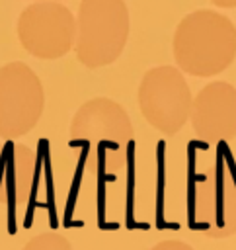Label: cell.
Masks as SVG:
<instances>
[{
  "mask_svg": "<svg viewBox=\"0 0 236 250\" xmlns=\"http://www.w3.org/2000/svg\"><path fill=\"white\" fill-rule=\"evenodd\" d=\"M70 139L82 146L86 168L115 174L127 162L133 123L123 105L109 98H94L80 105L70 121Z\"/></svg>",
  "mask_w": 236,
  "mask_h": 250,
  "instance_id": "1",
  "label": "cell"
},
{
  "mask_svg": "<svg viewBox=\"0 0 236 250\" xmlns=\"http://www.w3.org/2000/svg\"><path fill=\"white\" fill-rule=\"evenodd\" d=\"M218 8H236V0H211Z\"/></svg>",
  "mask_w": 236,
  "mask_h": 250,
  "instance_id": "12",
  "label": "cell"
},
{
  "mask_svg": "<svg viewBox=\"0 0 236 250\" xmlns=\"http://www.w3.org/2000/svg\"><path fill=\"white\" fill-rule=\"evenodd\" d=\"M191 127L205 143L236 137V88L228 82H211L193 98Z\"/></svg>",
  "mask_w": 236,
  "mask_h": 250,
  "instance_id": "8",
  "label": "cell"
},
{
  "mask_svg": "<svg viewBox=\"0 0 236 250\" xmlns=\"http://www.w3.org/2000/svg\"><path fill=\"white\" fill-rule=\"evenodd\" d=\"M37 178L35 152L18 143H0V205L18 207L29 201Z\"/></svg>",
  "mask_w": 236,
  "mask_h": 250,
  "instance_id": "9",
  "label": "cell"
},
{
  "mask_svg": "<svg viewBox=\"0 0 236 250\" xmlns=\"http://www.w3.org/2000/svg\"><path fill=\"white\" fill-rule=\"evenodd\" d=\"M236 57V27L215 12L197 10L185 16L174 33V59L191 76H215Z\"/></svg>",
  "mask_w": 236,
  "mask_h": 250,
  "instance_id": "2",
  "label": "cell"
},
{
  "mask_svg": "<svg viewBox=\"0 0 236 250\" xmlns=\"http://www.w3.org/2000/svg\"><path fill=\"white\" fill-rule=\"evenodd\" d=\"M150 250H195V248L183 240H162V242L154 244Z\"/></svg>",
  "mask_w": 236,
  "mask_h": 250,
  "instance_id": "11",
  "label": "cell"
},
{
  "mask_svg": "<svg viewBox=\"0 0 236 250\" xmlns=\"http://www.w3.org/2000/svg\"><path fill=\"white\" fill-rule=\"evenodd\" d=\"M21 250H72L66 236L59 232H43L29 238Z\"/></svg>",
  "mask_w": 236,
  "mask_h": 250,
  "instance_id": "10",
  "label": "cell"
},
{
  "mask_svg": "<svg viewBox=\"0 0 236 250\" xmlns=\"http://www.w3.org/2000/svg\"><path fill=\"white\" fill-rule=\"evenodd\" d=\"M129 37L125 0H82L76 18V57L88 68L119 59Z\"/></svg>",
  "mask_w": 236,
  "mask_h": 250,
  "instance_id": "3",
  "label": "cell"
},
{
  "mask_svg": "<svg viewBox=\"0 0 236 250\" xmlns=\"http://www.w3.org/2000/svg\"><path fill=\"white\" fill-rule=\"evenodd\" d=\"M21 47L37 59H60L76 43V18L57 0H39L23 8L18 18Z\"/></svg>",
  "mask_w": 236,
  "mask_h": 250,
  "instance_id": "5",
  "label": "cell"
},
{
  "mask_svg": "<svg viewBox=\"0 0 236 250\" xmlns=\"http://www.w3.org/2000/svg\"><path fill=\"white\" fill-rule=\"evenodd\" d=\"M138 107L144 119L164 135H176L189 119L193 96L179 68H150L138 86Z\"/></svg>",
  "mask_w": 236,
  "mask_h": 250,
  "instance_id": "4",
  "label": "cell"
},
{
  "mask_svg": "<svg viewBox=\"0 0 236 250\" xmlns=\"http://www.w3.org/2000/svg\"><path fill=\"white\" fill-rule=\"evenodd\" d=\"M193 225L213 238L236 232V176L222 162L211 166L193 188Z\"/></svg>",
  "mask_w": 236,
  "mask_h": 250,
  "instance_id": "7",
  "label": "cell"
},
{
  "mask_svg": "<svg viewBox=\"0 0 236 250\" xmlns=\"http://www.w3.org/2000/svg\"><path fill=\"white\" fill-rule=\"evenodd\" d=\"M37 2H39V0H37Z\"/></svg>",
  "mask_w": 236,
  "mask_h": 250,
  "instance_id": "13",
  "label": "cell"
},
{
  "mask_svg": "<svg viewBox=\"0 0 236 250\" xmlns=\"http://www.w3.org/2000/svg\"><path fill=\"white\" fill-rule=\"evenodd\" d=\"M45 94L37 74L23 62L0 66V139L27 135L39 121Z\"/></svg>",
  "mask_w": 236,
  "mask_h": 250,
  "instance_id": "6",
  "label": "cell"
}]
</instances>
